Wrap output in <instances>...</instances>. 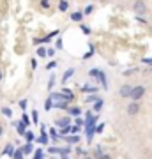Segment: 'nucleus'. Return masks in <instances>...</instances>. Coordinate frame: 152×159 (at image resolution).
Masks as SVG:
<instances>
[{
  "mask_svg": "<svg viewBox=\"0 0 152 159\" xmlns=\"http://www.w3.org/2000/svg\"><path fill=\"white\" fill-rule=\"evenodd\" d=\"M143 94H145V87L143 85H138V87H135V89H133V90H131V99H133V101H138V99H141V96H143Z\"/></svg>",
  "mask_w": 152,
  "mask_h": 159,
  "instance_id": "1",
  "label": "nucleus"
},
{
  "mask_svg": "<svg viewBox=\"0 0 152 159\" xmlns=\"http://www.w3.org/2000/svg\"><path fill=\"white\" fill-rule=\"evenodd\" d=\"M133 9H135V12L138 14V16H141V14H145L147 12V6H145L143 0H136L135 6H133Z\"/></svg>",
  "mask_w": 152,
  "mask_h": 159,
  "instance_id": "2",
  "label": "nucleus"
},
{
  "mask_svg": "<svg viewBox=\"0 0 152 159\" xmlns=\"http://www.w3.org/2000/svg\"><path fill=\"white\" fill-rule=\"evenodd\" d=\"M127 113H129V115L140 113V104H138V101H133L129 106H127Z\"/></svg>",
  "mask_w": 152,
  "mask_h": 159,
  "instance_id": "3",
  "label": "nucleus"
},
{
  "mask_svg": "<svg viewBox=\"0 0 152 159\" xmlns=\"http://www.w3.org/2000/svg\"><path fill=\"white\" fill-rule=\"evenodd\" d=\"M69 150H71L69 147H64V148L50 147V148H48V152H50V154H62V156H66V154H69Z\"/></svg>",
  "mask_w": 152,
  "mask_h": 159,
  "instance_id": "4",
  "label": "nucleus"
},
{
  "mask_svg": "<svg viewBox=\"0 0 152 159\" xmlns=\"http://www.w3.org/2000/svg\"><path fill=\"white\" fill-rule=\"evenodd\" d=\"M131 90H133V87L131 85H122L120 87V90H118V94H120V97H129Z\"/></svg>",
  "mask_w": 152,
  "mask_h": 159,
  "instance_id": "5",
  "label": "nucleus"
},
{
  "mask_svg": "<svg viewBox=\"0 0 152 159\" xmlns=\"http://www.w3.org/2000/svg\"><path fill=\"white\" fill-rule=\"evenodd\" d=\"M55 125L58 127H66V125H71V119L69 117H60V119L55 120Z\"/></svg>",
  "mask_w": 152,
  "mask_h": 159,
  "instance_id": "6",
  "label": "nucleus"
},
{
  "mask_svg": "<svg viewBox=\"0 0 152 159\" xmlns=\"http://www.w3.org/2000/svg\"><path fill=\"white\" fill-rule=\"evenodd\" d=\"M83 12H80V11H76V12H73V14H71V20H73V21H81V20H83Z\"/></svg>",
  "mask_w": 152,
  "mask_h": 159,
  "instance_id": "7",
  "label": "nucleus"
},
{
  "mask_svg": "<svg viewBox=\"0 0 152 159\" xmlns=\"http://www.w3.org/2000/svg\"><path fill=\"white\" fill-rule=\"evenodd\" d=\"M16 131H18V134H25V133H27V131H25V127H27V125L23 124V122H16Z\"/></svg>",
  "mask_w": 152,
  "mask_h": 159,
  "instance_id": "8",
  "label": "nucleus"
},
{
  "mask_svg": "<svg viewBox=\"0 0 152 159\" xmlns=\"http://www.w3.org/2000/svg\"><path fill=\"white\" fill-rule=\"evenodd\" d=\"M73 74H74V69H67V71H66V74H64L62 81H64V83H66V81H67V80L71 78V76H73Z\"/></svg>",
  "mask_w": 152,
  "mask_h": 159,
  "instance_id": "9",
  "label": "nucleus"
},
{
  "mask_svg": "<svg viewBox=\"0 0 152 159\" xmlns=\"http://www.w3.org/2000/svg\"><path fill=\"white\" fill-rule=\"evenodd\" d=\"M21 152L23 154H30V152H32V143H27V145L21 148Z\"/></svg>",
  "mask_w": 152,
  "mask_h": 159,
  "instance_id": "10",
  "label": "nucleus"
},
{
  "mask_svg": "<svg viewBox=\"0 0 152 159\" xmlns=\"http://www.w3.org/2000/svg\"><path fill=\"white\" fill-rule=\"evenodd\" d=\"M67 0H62V2H60V4H58V9H60V11H67Z\"/></svg>",
  "mask_w": 152,
  "mask_h": 159,
  "instance_id": "11",
  "label": "nucleus"
},
{
  "mask_svg": "<svg viewBox=\"0 0 152 159\" xmlns=\"http://www.w3.org/2000/svg\"><path fill=\"white\" fill-rule=\"evenodd\" d=\"M69 113L73 115V117H80L81 111H80V108H69Z\"/></svg>",
  "mask_w": 152,
  "mask_h": 159,
  "instance_id": "12",
  "label": "nucleus"
},
{
  "mask_svg": "<svg viewBox=\"0 0 152 159\" xmlns=\"http://www.w3.org/2000/svg\"><path fill=\"white\" fill-rule=\"evenodd\" d=\"M69 133H71V125H66V127L60 129V134H62V136H66V134H69Z\"/></svg>",
  "mask_w": 152,
  "mask_h": 159,
  "instance_id": "13",
  "label": "nucleus"
},
{
  "mask_svg": "<svg viewBox=\"0 0 152 159\" xmlns=\"http://www.w3.org/2000/svg\"><path fill=\"white\" fill-rule=\"evenodd\" d=\"M83 92H97V87H81Z\"/></svg>",
  "mask_w": 152,
  "mask_h": 159,
  "instance_id": "14",
  "label": "nucleus"
},
{
  "mask_svg": "<svg viewBox=\"0 0 152 159\" xmlns=\"http://www.w3.org/2000/svg\"><path fill=\"white\" fill-rule=\"evenodd\" d=\"M2 113L6 115V117H12V111H11V108H6V106L2 108Z\"/></svg>",
  "mask_w": 152,
  "mask_h": 159,
  "instance_id": "15",
  "label": "nucleus"
},
{
  "mask_svg": "<svg viewBox=\"0 0 152 159\" xmlns=\"http://www.w3.org/2000/svg\"><path fill=\"white\" fill-rule=\"evenodd\" d=\"M37 142L43 143V145H44V143H48V136H46V133H43V134H41V138L37 140Z\"/></svg>",
  "mask_w": 152,
  "mask_h": 159,
  "instance_id": "16",
  "label": "nucleus"
},
{
  "mask_svg": "<svg viewBox=\"0 0 152 159\" xmlns=\"http://www.w3.org/2000/svg\"><path fill=\"white\" fill-rule=\"evenodd\" d=\"M25 138H27V142L30 143L32 140H34V133H30V131H27V133H25Z\"/></svg>",
  "mask_w": 152,
  "mask_h": 159,
  "instance_id": "17",
  "label": "nucleus"
},
{
  "mask_svg": "<svg viewBox=\"0 0 152 159\" xmlns=\"http://www.w3.org/2000/svg\"><path fill=\"white\" fill-rule=\"evenodd\" d=\"M12 157H14V159H23V152H21V148H20V150H16V152L12 154Z\"/></svg>",
  "mask_w": 152,
  "mask_h": 159,
  "instance_id": "18",
  "label": "nucleus"
},
{
  "mask_svg": "<svg viewBox=\"0 0 152 159\" xmlns=\"http://www.w3.org/2000/svg\"><path fill=\"white\" fill-rule=\"evenodd\" d=\"M4 154H9V156H12V154H14V150H12V145H7V147L4 148Z\"/></svg>",
  "mask_w": 152,
  "mask_h": 159,
  "instance_id": "19",
  "label": "nucleus"
},
{
  "mask_svg": "<svg viewBox=\"0 0 152 159\" xmlns=\"http://www.w3.org/2000/svg\"><path fill=\"white\" fill-rule=\"evenodd\" d=\"M101 106H103V101H101V99H97L96 104H94V110H96V111H99V110H101Z\"/></svg>",
  "mask_w": 152,
  "mask_h": 159,
  "instance_id": "20",
  "label": "nucleus"
},
{
  "mask_svg": "<svg viewBox=\"0 0 152 159\" xmlns=\"http://www.w3.org/2000/svg\"><path fill=\"white\" fill-rule=\"evenodd\" d=\"M43 156H44V154H43V150H35V154H34V159H43Z\"/></svg>",
  "mask_w": 152,
  "mask_h": 159,
  "instance_id": "21",
  "label": "nucleus"
},
{
  "mask_svg": "<svg viewBox=\"0 0 152 159\" xmlns=\"http://www.w3.org/2000/svg\"><path fill=\"white\" fill-rule=\"evenodd\" d=\"M67 142L69 143H76V142H80V138L78 136H67Z\"/></svg>",
  "mask_w": 152,
  "mask_h": 159,
  "instance_id": "22",
  "label": "nucleus"
},
{
  "mask_svg": "<svg viewBox=\"0 0 152 159\" xmlns=\"http://www.w3.org/2000/svg\"><path fill=\"white\" fill-rule=\"evenodd\" d=\"M37 55H39V57H46V50L44 48H39V50H37Z\"/></svg>",
  "mask_w": 152,
  "mask_h": 159,
  "instance_id": "23",
  "label": "nucleus"
},
{
  "mask_svg": "<svg viewBox=\"0 0 152 159\" xmlns=\"http://www.w3.org/2000/svg\"><path fill=\"white\" fill-rule=\"evenodd\" d=\"M51 106H53V102H51V99H48V101L44 102V108L46 110H51Z\"/></svg>",
  "mask_w": 152,
  "mask_h": 159,
  "instance_id": "24",
  "label": "nucleus"
},
{
  "mask_svg": "<svg viewBox=\"0 0 152 159\" xmlns=\"http://www.w3.org/2000/svg\"><path fill=\"white\" fill-rule=\"evenodd\" d=\"M97 99H99V97H94V96H90V97H87L85 101H87V102H96Z\"/></svg>",
  "mask_w": 152,
  "mask_h": 159,
  "instance_id": "25",
  "label": "nucleus"
},
{
  "mask_svg": "<svg viewBox=\"0 0 152 159\" xmlns=\"http://www.w3.org/2000/svg\"><path fill=\"white\" fill-rule=\"evenodd\" d=\"M78 131H80V125H71V133H73V134H76Z\"/></svg>",
  "mask_w": 152,
  "mask_h": 159,
  "instance_id": "26",
  "label": "nucleus"
},
{
  "mask_svg": "<svg viewBox=\"0 0 152 159\" xmlns=\"http://www.w3.org/2000/svg\"><path fill=\"white\" fill-rule=\"evenodd\" d=\"M32 120H34V124L39 122V119H37V111H32Z\"/></svg>",
  "mask_w": 152,
  "mask_h": 159,
  "instance_id": "27",
  "label": "nucleus"
},
{
  "mask_svg": "<svg viewBox=\"0 0 152 159\" xmlns=\"http://www.w3.org/2000/svg\"><path fill=\"white\" fill-rule=\"evenodd\" d=\"M41 6L44 7V9H48V7H50V2H48V0H41Z\"/></svg>",
  "mask_w": 152,
  "mask_h": 159,
  "instance_id": "28",
  "label": "nucleus"
},
{
  "mask_svg": "<svg viewBox=\"0 0 152 159\" xmlns=\"http://www.w3.org/2000/svg\"><path fill=\"white\" fill-rule=\"evenodd\" d=\"M81 30H83V34H90V29L87 25H81Z\"/></svg>",
  "mask_w": 152,
  "mask_h": 159,
  "instance_id": "29",
  "label": "nucleus"
},
{
  "mask_svg": "<svg viewBox=\"0 0 152 159\" xmlns=\"http://www.w3.org/2000/svg\"><path fill=\"white\" fill-rule=\"evenodd\" d=\"M53 83H55V76L51 74V76H50V85H48V89H51V87H53Z\"/></svg>",
  "mask_w": 152,
  "mask_h": 159,
  "instance_id": "30",
  "label": "nucleus"
},
{
  "mask_svg": "<svg viewBox=\"0 0 152 159\" xmlns=\"http://www.w3.org/2000/svg\"><path fill=\"white\" fill-rule=\"evenodd\" d=\"M23 124H25V125H28V124H30V119H28L27 115H23Z\"/></svg>",
  "mask_w": 152,
  "mask_h": 159,
  "instance_id": "31",
  "label": "nucleus"
},
{
  "mask_svg": "<svg viewBox=\"0 0 152 159\" xmlns=\"http://www.w3.org/2000/svg\"><path fill=\"white\" fill-rule=\"evenodd\" d=\"M55 66H57V62H50V64H48V66H46V69H53V67H55Z\"/></svg>",
  "mask_w": 152,
  "mask_h": 159,
  "instance_id": "32",
  "label": "nucleus"
},
{
  "mask_svg": "<svg viewBox=\"0 0 152 159\" xmlns=\"http://www.w3.org/2000/svg\"><path fill=\"white\" fill-rule=\"evenodd\" d=\"M92 9H94V7H92V6H89L87 9H85V14H90V12H92Z\"/></svg>",
  "mask_w": 152,
  "mask_h": 159,
  "instance_id": "33",
  "label": "nucleus"
},
{
  "mask_svg": "<svg viewBox=\"0 0 152 159\" xmlns=\"http://www.w3.org/2000/svg\"><path fill=\"white\" fill-rule=\"evenodd\" d=\"M50 134H51V136H53V138H55V140H57V136H58V134H57V131H55V129H51V131H50Z\"/></svg>",
  "mask_w": 152,
  "mask_h": 159,
  "instance_id": "34",
  "label": "nucleus"
},
{
  "mask_svg": "<svg viewBox=\"0 0 152 159\" xmlns=\"http://www.w3.org/2000/svg\"><path fill=\"white\" fill-rule=\"evenodd\" d=\"M57 48H58V50H62V39L57 41Z\"/></svg>",
  "mask_w": 152,
  "mask_h": 159,
  "instance_id": "35",
  "label": "nucleus"
},
{
  "mask_svg": "<svg viewBox=\"0 0 152 159\" xmlns=\"http://www.w3.org/2000/svg\"><path fill=\"white\" fill-rule=\"evenodd\" d=\"M53 53H55V50H48V51H46V55H48V57H53Z\"/></svg>",
  "mask_w": 152,
  "mask_h": 159,
  "instance_id": "36",
  "label": "nucleus"
},
{
  "mask_svg": "<svg viewBox=\"0 0 152 159\" xmlns=\"http://www.w3.org/2000/svg\"><path fill=\"white\" fill-rule=\"evenodd\" d=\"M97 159H110V156H106V154H103V156H97Z\"/></svg>",
  "mask_w": 152,
  "mask_h": 159,
  "instance_id": "37",
  "label": "nucleus"
},
{
  "mask_svg": "<svg viewBox=\"0 0 152 159\" xmlns=\"http://www.w3.org/2000/svg\"><path fill=\"white\" fill-rule=\"evenodd\" d=\"M103 127H104V125H97V127H96V133H101V131H103Z\"/></svg>",
  "mask_w": 152,
  "mask_h": 159,
  "instance_id": "38",
  "label": "nucleus"
},
{
  "mask_svg": "<svg viewBox=\"0 0 152 159\" xmlns=\"http://www.w3.org/2000/svg\"><path fill=\"white\" fill-rule=\"evenodd\" d=\"M20 106L21 108H27V101H20Z\"/></svg>",
  "mask_w": 152,
  "mask_h": 159,
  "instance_id": "39",
  "label": "nucleus"
},
{
  "mask_svg": "<svg viewBox=\"0 0 152 159\" xmlns=\"http://www.w3.org/2000/svg\"><path fill=\"white\" fill-rule=\"evenodd\" d=\"M143 62H145V64H152V58H143Z\"/></svg>",
  "mask_w": 152,
  "mask_h": 159,
  "instance_id": "40",
  "label": "nucleus"
},
{
  "mask_svg": "<svg viewBox=\"0 0 152 159\" xmlns=\"http://www.w3.org/2000/svg\"><path fill=\"white\" fill-rule=\"evenodd\" d=\"M2 133H4V127H2V124H0V136H2Z\"/></svg>",
  "mask_w": 152,
  "mask_h": 159,
  "instance_id": "41",
  "label": "nucleus"
},
{
  "mask_svg": "<svg viewBox=\"0 0 152 159\" xmlns=\"http://www.w3.org/2000/svg\"><path fill=\"white\" fill-rule=\"evenodd\" d=\"M0 80H2V71H0Z\"/></svg>",
  "mask_w": 152,
  "mask_h": 159,
  "instance_id": "42",
  "label": "nucleus"
},
{
  "mask_svg": "<svg viewBox=\"0 0 152 159\" xmlns=\"http://www.w3.org/2000/svg\"><path fill=\"white\" fill-rule=\"evenodd\" d=\"M62 159H67V157H66V156H62Z\"/></svg>",
  "mask_w": 152,
  "mask_h": 159,
  "instance_id": "43",
  "label": "nucleus"
},
{
  "mask_svg": "<svg viewBox=\"0 0 152 159\" xmlns=\"http://www.w3.org/2000/svg\"><path fill=\"white\" fill-rule=\"evenodd\" d=\"M85 159H92V157H85Z\"/></svg>",
  "mask_w": 152,
  "mask_h": 159,
  "instance_id": "44",
  "label": "nucleus"
}]
</instances>
